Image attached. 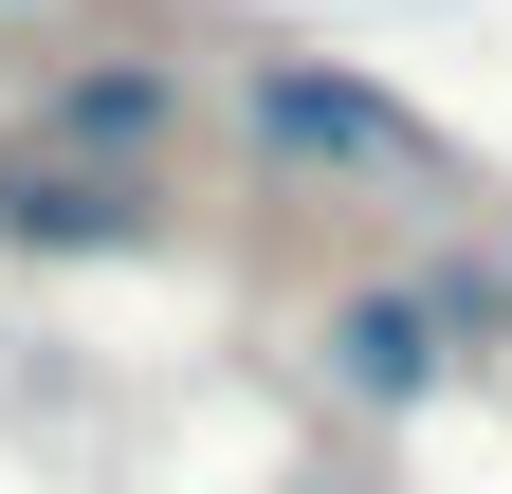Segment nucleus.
I'll use <instances>...</instances> for the list:
<instances>
[{
  "mask_svg": "<svg viewBox=\"0 0 512 494\" xmlns=\"http://www.w3.org/2000/svg\"><path fill=\"white\" fill-rule=\"evenodd\" d=\"M238 129L275 147L293 183H421V165H439L421 110L366 92V74H330V55H256V74H238Z\"/></svg>",
  "mask_w": 512,
  "mask_h": 494,
  "instance_id": "1",
  "label": "nucleus"
},
{
  "mask_svg": "<svg viewBox=\"0 0 512 494\" xmlns=\"http://www.w3.org/2000/svg\"><path fill=\"white\" fill-rule=\"evenodd\" d=\"M0 238L19 257H147L165 202L147 165H92V147H0Z\"/></svg>",
  "mask_w": 512,
  "mask_h": 494,
  "instance_id": "2",
  "label": "nucleus"
},
{
  "mask_svg": "<svg viewBox=\"0 0 512 494\" xmlns=\"http://www.w3.org/2000/svg\"><path fill=\"white\" fill-rule=\"evenodd\" d=\"M37 147L147 165V147H183V74H165V55H74V74L37 92Z\"/></svg>",
  "mask_w": 512,
  "mask_h": 494,
  "instance_id": "3",
  "label": "nucleus"
},
{
  "mask_svg": "<svg viewBox=\"0 0 512 494\" xmlns=\"http://www.w3.org/2000/svg\"><path fill=\"white\" fill-rule=\"evenodd\" d=\"M439 366H458V330H439V293H330V385L366 421L439 403Z\"/></svg>",
  "mask_w": 512,
  "mask_h": 494,
  "instance_id": "4",
  "label": "nucleus"
},
{
  "mask_svg": "<svg viewBox=\"0 0 512 494\" xmlns=\"http://www.w3.org/2000/svg\"><path fill=\"white\" fill-rule=\"evenodd\" d=\"M421 293H439V330H458V348H494V330H512V293H494V275H476V257H439V275H421Z\"/></svg>",
  "mask_w": 512,
  "mask_h": 494,
  "instance_id": "5",
  "label": "nucleus"
}]
</instances>
